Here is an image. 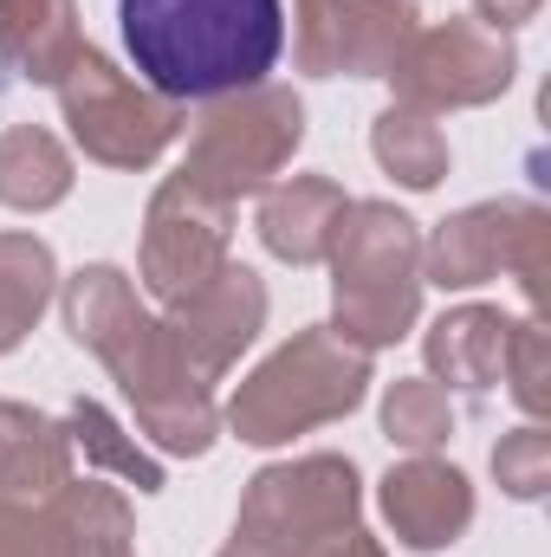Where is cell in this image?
I'll return each mask as SVG.
<instances>
[{
    "instance_id": "1",
    "label": "cell",
    "mask_w": 551,
    "mask_h": 557,
    "mask_svg": "<svg viewBox=\"0 0 551 557\" xmlns=\"http://www.w3.org/2000/svg\"><path fill=\"white\" fill-rule=\"evenodd\" d=\"M137 78L169 104H208L267 85L285 52L279 0H118Z\"/></svg>"
},
{
    "instance_id": "2",
    "label": "cell",
    "mask_w": 551,
    "mask_h": 557,
    "mask_svg": "<svg viewBox=\"0 0 551 557\" xmlns=\"http://www.w3.org/2000/svg\"><path fill=\"white\" fill-rule=\"evenodd\" d=\"M331 331L357 350H390L421 318V234L390 201H344L331 227Z\"/></svg>"
},
{
    "instance_id": "3",
    "label": "cell",
    "mask_w": 551,
    "mask_h": 557,
    "mask_svg": "<svg viewBox=\"0 0 551 557\" xmlns=\"http://www.w3.org/2000/svg\"><path fill=\"white\" fill-rule=\"evenodd\" d=\"M370 396V350L344 344L331 324H305L234 389L228 428L247 447H285L325 421H344Z\"/></svg>"
},
{
    "instance_id": "4",
    "label": "cell",
    "mask_w": 551,
    "mask_h": 557,
    "mask_svg": "<svg viewBox=\"0 0 551 557\" xmlns=\"http://www.w3.org/2000/svg\"><path fill=\"white\" fill-rule=\"evenodd\" d=\"M305 143V104L285 85H247L228 98H208L195 131H188V162L182 175L195 188H208L215 201H241V195H267L273 175L298 156Z\"/></svg>"
},
{
    "instance_id": "5",
    "label": "cell",
    "mask_w": 551,
    "mask_h": 557,
    "mask_svg": "<svg viewBox=\"0 0 551 557\" xmlns=\"http://www.w3.org/2000/svg\"><path fill=\"white\" fill-rule=\"evenodd\" d=\"M364 512L357 467L344 454H298L260 467L234 512V545L254 557H318L331 539H344Z\"/></svg>"
},
{
    "instance_id": "6",
    "label": "cell",
    "mask_w": 551,
    "mask_h": 557,
    "mask_svg": "<svg viewBox=\"0 0 551 557\" xmlns=\"http://www.w3.org/2000/svg\"><path fill=\"white\" fill-rule=\"evenodd\" d=\"M52 91H59L65 124H72V143L91 162H105V169H149V162H162L169 143L182 137V104L149 91L143 78H131L98 46H85Z\"/></svg>"
},
{
    "instance_id": "7",
    "label": "cell",
    "mask_w": 551,
    "mask_h": 557,
    "mask_svg": "<svg viewBox=\"0 0 551 557\" xmlns=\"http://www.w3.org/2000/svg\"><path fill=\"white\" fill-rule=\"evenodd\" d=\"M551 267V214L539 201H474L448 214L421 240V285L434 278L441 292H474L487 278H519V292L539 305Z\"/></svg>"
},
{
    "instance_id": "8",
    "label": "cell",
    "mask_w": 551,
    "mask_h": 557,
    "mask_svg": "<svg viewBox=\"0 0 551 557\" xmlns=\"http://www.w3.org/2000/svg\"><path fill=\"white\" fill-rule=\"evenodd\" d=\"M513 72H519V52L506 33H493L487 20H434V26H415V39L383 78L396 85V104L434 117V111L493 104L513 85Z\"/></svg>"
},
{
    "instance_id": "9",
    "label": "cell",
    "mask_w": 551,
    "mask_h": 557,
    "mask_svg": "<svg viewBox=\"0 0 551 557\" xmlns=\"http://www.w3.org/2000/svg\"><path fill=\"white\" fill-rule=\"evenodd\" d=\"M228 234H234V208L215 201L208 188H195L182 169L149 195L143 208V285L162 305H182L188 292H201L208 278L228 267Z\"/></svg>"
},
{
    "instance_id": "10",
    "label": "cell",
    "mask_w": 551,
    "mask_h": 557,
    "mask_svg": "<svg viewBox=\"0 0 551 557\" xmlns=\"http://www.w3.org/2000/svg\"><path fill=\"white\" fill-rule=\"evenodd\" d=\"M162 324H169L175 350L188 357V370H195L201 383H215V376H228V370L241 363V350L260 337V324H267V278L254 273V267H234V260H228L201 292H188L182 305H169Z\"/></svg>"
},
{
    "instance_id": "11",
    "label": "cell",
    "mask_w": 551,
    "mask_h": 557,
    "mask_svg": "<svg viewBox=\"0 0 551 557\" xmlns=\"http://www.w3.org/2000/svg\"><path fill=\"white\" fill-rule=\"evenodd\" d=\"M377 506L396 532V545L409 552H448L467 525H474V486L461 467L434 460V454H415L403 467L383 473L377 486Z\"/></svg>"
},
{
    "instance_id": "12",
    "label": "cell",
    "mask_w": 551,
    "mask_h": 557,
    "mask_svg": "<svg viewBox=\"0 0 551 557\" xmlns=\"http://www.w3.org/2000/svg\"><path fill=\"white\" fill-rule=\"evenodd\" d=\"M65 480H72L65 421L39 416L33 403H0V499L46 506Z\"/></svg>"
},
{
    "instance_id": "13",
    "label": "cell",
    "mask_w": 551,
    "mask_h": 557,
    "mask_svg": "<svg viewBox=\"0 0 551 557\" xmlns=\"http://www.w3.org/2000/svg\"><path fill=\"white\" fill-rule=\"evenodd\" d=\"M506 331L513 318L493 311V305H454L428 324L421 337V357H428V383H448V389H493L500 383V363H506Z\"/></svg>"
},
{
    "instance_id": "14",
    "label": "cell",
    "mask_w": 551,
    "mask_h": 557,
    "mask_svg": "<svg viewBox=\"0 0 551 557\" xmlns=\"http://www.w3.org/2000/svg\"><path fill=\"white\" fill-rule=\"evenodd\" d=\"M85 52L78 0H0V65L26 85H59Z\"/></svg>"
},
{
    "instance_id": "15",
    "label": "cell",
    "mask_w": 551,
    "mask_h": 557,
    "mask_svg": "<svg viewBox=\"0 0 551 557\" xmlns=\"http://www.w3.org/2000/svg\"><path fill=\"white\" fill-rule=\"evenodd\" d=\"M344 188L331 175H292V182H273L267 201H260V240L267 253L285 260V267H318L325 247H331V227L344 214Z\"/></svg>"
},
{
    "instance_id": "16",
    "label": "cell",
    "mask_w": 551,
    "mask_h": 557,
    "mask_svg": "<svg viewBox=\"0 0 551 557\" xmlns=\"http://www.w3.org/2000/svg\"><path fill=\"white\" fill-rule=\"evenodd\" d=\"M415 26H421V7L415 0H351L338 13V26H331V39L318 52V72L311 78H338V72L383 78L403 59V46L415 39Z\"/></svg>"
},
{
    "instance_id": "17",
    "label": "cell",
    "mask_w": 551,
    "mask_h": 557,
    "mask_svg": "<svg viewBox=\"0 0 551 557\" xmlns=\"http://www.w3.org/2000/svg\"><path fill=\"white\" fill-rule=\"evenodd\" d=\"M46 519H52V539L59 557H137V519H131V499L105 480H65L52 499H46Z\"/></svg>"
},
{
    "instance_id": "18",
    "label": "cell",
    "mask_w": 551,
    "mask_h": 557,
    "mask_svg": "<svg viewBox=\"0 0 551 557\" xmlns=\"http://www.w3.org/2000/svg\"><path fill=\"white\" fill-rule=\"evenodd\" d=\"M72 195V156L65 143L39 124L0 131V208L13 214H46Z\"/></svg>"
},
{
    "instance_id": "19",
    "label": "cell",
    "mask_w": 551,
    "mask_h": 557,
    "mask_svg": "<svg viewBox=\"0 0 551 557\" xmlns=\"http://www.w3.org/2000/svg\"><path fill=\"white\" fill-rule=\"evenodd\" d=\"M59 298V260L39 234H0V357L26 344L39 311Z\"/></svg>"
},
{
    "instance_id": "20",
    "label": "cell",
    "mask_w": 551,
    "mask_h": 557,
    "mask_svg": "<svg viewBox=\"0 0 551 557\" xmlns=\"http://www.w3.org/2000/svg\"><path fill=\"white\" fill-rule=\"evenodd\" d=\"M59 311H65V331H72V344H85L91 357L137 318L149 311L137 298V285L131 273H118V267H78V273L59 285Z\"/></svg>"
},
{
    "instance_id": "21",
    "label": "cell",
    "mask_w": 551,
    "mask_h": 557,
    "mask_svg": "<svg viewBox=\"0 0 551 557\" xmlns=\"http://www.w3.org/2000/svg\"><path fill=\"white\" fill-rule=\"evenodd\" d=\"M370 156L383 162V175H396L415 195H428L448 175V137H441V124L428 111H409V104H390L370 124Z\"/></svg>"
},
{
    "instance_id": "22",
    "label": "cell",
    "mask_w": 551,
    "mask_h": 557,
    "mask_svg": "<svg viewBox=\"0 0 551 557\" xmlns=\"http://www.w3.org/2000/svg\"><path fill=\"white\" fill-rule=\"evenodd\" d=\"M65 434H72V454H85L91 467L118 473V480H124V486H137V493H162V460L143 447L137 434H124L118 416H111L105 403L78 396V403H72V416H65Z\"/></svg>"
},
{
    "instance_id": "23",
    "label": "cell",
    "mask_w": 551,
    "mask_h": 557,
    "mask_svg": "<svg viewBox=\"0 0 551 557\" xmlns=\"http://www.w3.org/2000/svg\"><path fill=\"white\" fill-rule=\"evenodd\" d=\"M383 434L409 454H434L448 434H454V409H448V389L428 383V376H396L383 389Z\"/></svg>"
},
{
    "instance_id": "24",
    "label": "cell",
    "mask_w": 551,
    "mask_h": 557,
    "mask_svg": "<svg viewBox=\"0 0 551 557\" xmlns=\"http://www.w3.org/2000/svg\"><path fill=\"white\" fill-rule=\"evenodd\" d=\"M493 480H500V493H513V499H546L551 493V434L539 421L500 434V447H493Z\"/></svg>"
},
{
    "instance_id": "25",
    "label": "cell",
    "mask_w": 551,
    "mask_h": 557,
    "mask_svg": "<svg viewBox=\"0 0 551 557\" xmlns=\"http://www.w3.org/2000/svg\"><path fill=\"white\" fill-rule=\"evenodd\" d=\"M551 337L539 318H519L513 331H506V363H500V376L513 383V396H519V409L526 416H546L551 409Z\"/></svg>"
},
{
    "instance_id": "26",
    "label": "cell",
    "mask_w": 551,
    "mask_h": 557,
    "mask_svg": "<svg viewBox=\"0 0 551 557\" xmlns=\"http://www.w3.org/2000/svg\"><path fill=\"white\" fill-rule=\"evenodd\" d=\"M0 557H59V539H52L46 506L0 499Z\"/></svg>"
},
{
    "instance_id": "27",
    "label": "cell",
    "mask_w": 551,
    "mask_h": 557,
    "mask_svg": "<svg viewBox=\"0 0 551 557\" xmlns=\"http://www.w3.org/2000/svg\"><path fill=\"white\" fill-rule=\"evenodd\" d=\"M344 7L351 0H298L292 7V59H298V72H318V52H325V39H331Z\"/></svg>"
},
{
    "instance_id": "28",
    "label": "cell",
    "mask_w": 551,
    "mask_h": 557,
    "mask_svg": "<svg viewBox=\"0 0 551 557\" xmlns=\"http://www.w3.org/2000/svg\"><path fill=\"white\" fill-rule=\"evenodd\" d=\"M474 7H480V20H487L493 33H513V26L539 20V7H546V0H474Z\"/></svg>"
},
{
    "instance_id": "29",
    "label": "cell",
    "mask_w": 551,
    "mask_h": 557,
    "mask_svg": "<svg viewBox=\"0 0 551 557\" xmlns=\"http://www.w3.org/2000/svg\"><path fill=\"white\" fill-rule=\"evenodd\" d=\"M318 557H383V545H377V539H370L364 525H351L344 539H331V545H325Z\"/></svg>"
},
{
    "instance_id": "30",
    "label": "cell",
    "mask_w": 551,
    "mask_h": 557,
    "mask_svg": "<svg viewBox=\"0 0 551 557\" xmlns=\"http://www.w3.org/2000/svg\"><path fill=\"white\" fill-rule=\"evenodd\" d=\"M215 557H254V552H247V545H234V539H228V545H221V552H215Z\"/></svg>"
}]
</instances>
